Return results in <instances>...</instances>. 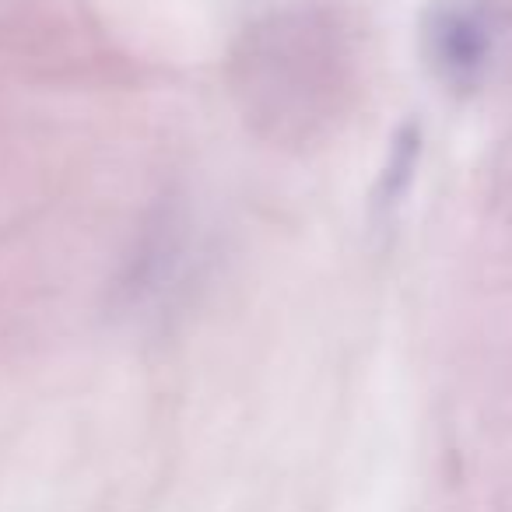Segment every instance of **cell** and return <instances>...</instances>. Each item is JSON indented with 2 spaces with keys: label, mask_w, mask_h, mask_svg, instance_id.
<instances>
[{
  "label": "cell",
  "mask_w": 512,
  "mask_h": 512,
  "mask_svg": "<svg viewBox=\"0 0 512 512\" xmlns=\"http://www.w3.org/2000/svg\"><path fill=\"white\" fill-rule=\"evenodd\" d=\"M425 60L449 92H474L488 81L502 46L495 0H435L425 15Z\"/></svg>",
  "instance_id": "6da1fadb"
}]
</instances>
